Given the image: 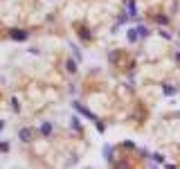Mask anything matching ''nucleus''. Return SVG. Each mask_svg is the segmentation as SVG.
I'll list each match as a JSON object with an SVG mask.
<instances>
[{
  "label": "nucleus",
  "instance_id": "f257e3e1",
  "mask_svg": "<svg viewBox=\"0 0 180 169\" xmlns=\"http://www.w3.org/2000/svg\"><path fill=\"white\" fill-rule=\"evenodd\" d=\"M74 108H77V110H79V113H83V115H86V117H90V120H92V122H99V120H97V117H95V113H90V110H88V108H83V106H81V104H79V101H74Z\"/></svg>",
  "mask_w": 180,
  "mask_h": 169
},
{
  "label": "nucleus",
  "instance_id": "f03ea898",
  "mask_svg": "<svg viewBox=\"0 0 180 169\" xmlns=\"http://www.w3.org/2000/svg\"><path fill=\"white\" fill-rule=\"evenodd\" d=\"M21 140H23V142H30V140H32V129H23L21 131Z\"/></svg>",
  "mask_w": 180,
  "mask_h": 169
},
{
  "label": "nucleus",
  "instance_id": "7ed1b4c3",
  "mask_svg": "<svg viewBox=\"0 0 180 169\" xmlns=\"http://www.w3.org/2000/svg\"><path fill=\"white\" fill-rule=\"evenodd\" d=\"M12 39H16V41H23V39H27V32H12Z\"/></svg>",
  "mask_w": 180,
  "mask_h": 169
},
{
  "label": "nucleus",
  "instance_id": "20e7f679",
  "mask_svg": "<svg viewBox=\"0 0 180 169\" xmlns=\"http://www.w3.org/2000/svg\"><path fill=\"white\" fill-rule=\"evenodd\" d=\"M77 32H79V36H81V39H83V41H90V39H92V34H88L86 30H83V27H79V30H77Z\"/></svg>",
  "mask_w": 180,
  "mask_h": 169
},
{
  "label": "nucleus",
  "instance_id": "39448f33",
  "mask_svg": "<svg viewBox=\"0 0 180 169\" xmlns=\"http://www.w3.org/2000/svg\"><path fill=\"white\" fill-rule=\"evenodd\" d=\"M41 133H43V135H50V133H52V124H43V126H41Z\"/></svg>",
  "mask_w": 180,
  "mask_h": 169
},
{
  "label": "nucleus",
  "instance_id": "423d86ee",
  "mask_svg": "<svg viewBox=\"0 0 180 169\" xmlns=\"http://www.w3.org/2000/svg\"><path fill=\"white\" fill-rule=\"evenodd\" d=\"M146 34H149V30H146L144 25H140V27H137V36H146Z\"/></svg>",
  "mask_w": 180,
  "mask_h": 169
},
{
  "label": "nucleus",
  "instance_id": "0eeeda50",
  "mask_svg": "<svg viewBox=\"0 0 180 169\" xmlns=\"http://www.w3.org/2000/svg\"><path fill=\"white\" fill-rule=\"evenodd\" d=\"M128 14H131V16H135V14H137V12H135V2H133V0L128 2Z\"/></svg>",
  "mask_w": 180,
  "mask_h": 169
},
{
  "label": "nucleus",
  "instance_id": "6e6552de",
  "mask_svg": "<svg viewBox=\"0 0 180 169\" xmlns=\"http://www.w3.org/2000/svg\"><path fill=\"white\" fill-rule=\"evenodd\" d=\"M68 70L74 72V70H77V63H74V61H68Z\"/></svg>",
  "mask_w": 180,
  "mask_h": 169
},
{
  "label": "nucleus",
  "instance_id": "1a4fd4ad",
  "mask_svg": "<svg viewBox=\"0 0 180 169\" xmlns=\"http://www.w3.org/2000/svg\"><path fill=\"white\" fill-rule=\"evenodd\" d=\"M135 39H137V34H135L133 30H131V32H128V41H135Z\"/></svg>",
  "mask_w": 180,
  "mask_h": 169
},
{
  "label": "nucleus",
  "instance_id": "9d476101",
  "mask_svg": "<svg viewBox=\"0 0 180 169\" xmlns=\"http://www.w3.org/2000/svg\"><path fill=\"white\" fill-rule=\"evenodd\" d=\"M2 126H5V122H0V131H2Z\"/></svg>",
  "mask_w": 180,
  "mask_h": 169
},
{
  "label": "nucleus",
  "instance_id": "9b49d317",
  "mask_svg": "<svg viewBox=\"0 0 180 169\" xmlns=\"http://www.w3.org/2000/svg\"><path fill=\"white\" fill-rule=\"evenodd\" d=\"M176 59H178V61H180V52H178V54H176Z\"/></svg>",
  "mask_w": 180,
  "mask_h": 169
}]
</instances>
